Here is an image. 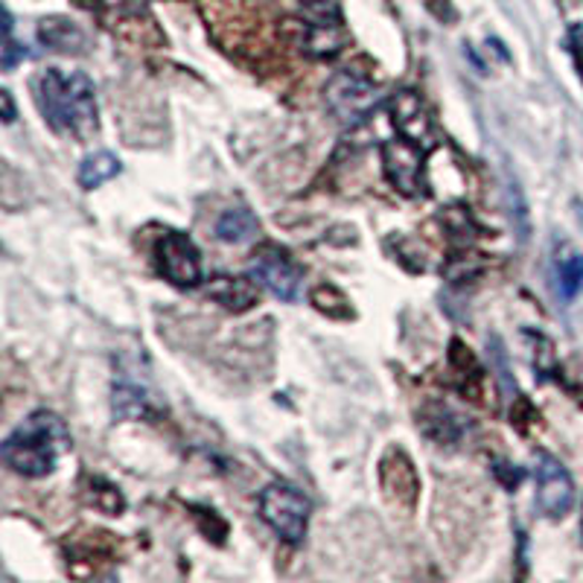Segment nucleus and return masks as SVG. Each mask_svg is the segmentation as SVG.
<instances>
[{"mask_svg": "<svg viewBox=\"0 0 583 583\" xmlns=\"http://www.w3.org/2000/svg\"><path fill=\"white\" fill-rule=\"evenodd\" d=\"M36 102L53 131L88 140L100 126L93 82L79 70L50 68L36 79Z\"/></svg>", "mask_w": 583, "mask_h": 583, "instance_id": "1", "label": "nucleus"}, {"mask_svg": "<svg viewBox=\"0 0 583 583\" xmlns=\"http://www.w3.org/2000/svg\"><path fill=\"white\" fill-rule=\"evenodd\" d=\"M70 453V432L53 412H32L3 444V461L18 476H50L62 455Z\"/></svg>", "mask_w": 583, "mask_h": 583, "instance_id": "2", "label": "nucleus"}, {"mask_svg": "<svg viewBox=\"0 0 583 583\" xmlns=\"http://www.w3.org/2000/svg\"><path fill=\"white\" fill-rule=\"evenodd\" d=\"M309 511H313L309 500L292 484L277 482L260 493L263 522L275 531L277 537L292 545H298L300 540L307 537Z\"/></svg>", "mask_w": 583, "mask_h": 583, "instance_id": "3", "label": "nucleus"}, {"mask_svg": "<svg viewBox=\"0 0 583 583\" xmlns=\"http://www.w3.org/2000/svg\"><path fill=\"white\" fill-rule=\"evenodd\" d=\"M324 100L342 123H365L379 106V88L359 70H338L324 85Z\"/></svg>", "mask_w": 583, "mask_h": 583, "instance_id": "4", "label": "nucleus"}, {"mask_svg": "<svg viewBox=\"0 0 583 583\" xmlns=\"http://www.w3.org/2000/svg\"><path fill=\"white\" fill-rule=\"evenodd\" d=\"M248 271L263 289H269L275 298L280 300H295L298 298L300 280H304V271L300 266L289 257V251L277 246H260L251 254V263H248Z\"/></svg>", "mask_w": 583, "mask_h": 583, "instance_id": "5", "label": "nucleus"}, {"mask_svg": "<svg viewBox=\"0 0 583 583\" xmlns=\"http://www.w3.org/2000/svg\"><path fill=\"white\" fill-rule=\"evenodd\" d=\"M379 152H383L385 178L392 181L394 190H399L403 196H421L423 187H426V178H423L426 167H423V161H426L429 152L406 138L385 140L379 146Z\"/></svg>", "mask_w": 583, "mask_h": 583, "instance_id": "6", "label": "nucleus"}, {"mask_svg": "<svg viewBox=\"0 0 583 583\" xmlns=\"http://www.w3.org/2000/svg\"><path fill=\"white\" fill-rule=\"evenodd\" d=\"M155 257H158L161 275L167 277L172 286L192 289V286L201 284L199 248L192 246V239L187 237V234H178V230L164 234L158 248H155Z\"/></svg>", "mask_w": 583, "mask_h": 583, "instance_id": "7", "label": "nucleus"}, {"mask_svg": "<svg viewBox=\"0 0 583 583\" xmlns=\"http://www.w3.org/2000/svg\"><path fill=\"white\" fill-rule=\"evenodd\" d=\"M537 507L549 520H563L575 505V482L561 461L549 453L537 455Z\"/></svg>", "mask_w": 583, "mask_h": 583, "instance_id": "8", "label": "nucleus"}, {"mask_svg": "<svg viewBox=\"0 0 583 583\" xmlns=\"http://www.w3.org/2000/svg\"><path fill=\"white\" fill-rule=\"evenodd\" d=\"M392 123L399 138L412 140L421 149L432 152L435 149V131H432L429 108L415 91H399L392 100Z\"/></svg>", "mask_w": 583, "mask_h": 583, "instance_id": "9", "label": "nucleus"}, {"mask_svg": "<svg viewBox=\"0 0 583 583\" xmlns=\"http://www.w3.org/2000/svg\"><path fill=\"white\" fill-rule=\"evenodd\" d=\"M379 478H383L385 493L397 500L399 505L412 507L417 500V491H421V482H417L415 464L408 461L406 453L399 449H388L385 458L379 461Z\"/></svg>", "mask_w": 583, "mask_h": 583, "instance_id": "10", "label": "nucleus"}, {"mask_svg": "<svg viewBox=\"0 0 583 583\" xmlns=\"http://www.w3.org/2000/svg\"><path fill=\"white\" fill-rule=\"evenodd\" d=\"M257 280L248 277H228L219 275L208 284V298H214L216 304H223L230 313H246L257 304Z\"/></svg>", "mask_w": 583, "mask_h": 583, "instance_id": "11", "label": "nucleus"}, {"mask_svg": "<svg viewBox=\"0 0 583 583\" xmlns=\"http://www.w3.org/2000/svg\"><path fill=\"white\" fill-rule=\"evenodd\" d=\"M39 39L56 53H82L85 32L68 18H45L39 23Z\"/></svg>", "mask_w": 583, "mask_h": 583, "instance_id": "12", "label": "nucleus"}, {"mask_svg": "<svg viewBox=\"0 0 583 583\" xmlns=\"http://www.w3.org/2000/svg\"><path fill=\"white\" fill-rule=\"evenodd\" d=\"M257 230H260V223L254 219L251 210L246 208H230L219 216V223H216V234L223 243H248V239L257 237Z\"/></svg>", "mask_w": 583, "mask_h": 583, "instance_id": "13", "label": "nucleus"}, {"mask_svg": "<svg viewBox=\"0 0 583 583\" xmlns=\"http://www.w3.org/2000/svg\"><path fill=\"white\" fill-rule=\"evenodd\" d=\"M554 277H557V292L563 300H572L583 286V254L575 248H563L554 260Z\"/></svg>", "mask_w": 583, "mask_h": 583, "instance_id": "14", "label": "nucleus"}, {"mask_svg": "<svg viewBox=\"0 0 583 583\" xmlns=\"http://www.w3.org/2000/svg\"><path fill=\"white\" fill-rule=\"evenodd\" d=\"M120 169H123V164H120L117 155L93 152L79 164V185H82L85 190H93V187L106 185V181H111L115 176H120Z\"/></svg>", "mask_w": 583, "mask_h": 583, "instance_id": "15", "label": "nucleus"}, {"mask_svg": "<svg viewBox=\"0 0 583 583\" xmlns=\"http://www.w3.org/2000/svg\"><path fill=\"white\" fill-rule=\"evenodd\" d=\"M309 300H313L318 313H327L330 318H350V315H354L350 300H347L336 286H315Z\"/></svg>", "mask_w": 583, "mask_h": 583, "instance_id": "16", "label": "nucleus"}, {"mask_svg": "<svg viewBox=\"0 0 583 583\" xmlns=\"http://www.w3.org/2000/svg\"><path fill=\"white\" fill-rule=\"evenodd\" d=\"M115 415L120 417V421H135V417L146 415L144 392L131 388V385H117V388H115Z\"/></svg>", "mask_w": 583, "mask_h": 583, "instance_id": "17", "label": "nucleus"}, {"mask_svg": "<svg viewBox=\"0 0 583 583\" xmlns=\"http://www.w3.org/2000/svg\"><path fill=\"white\" fill-rule=\"evenodd\" d=\"M304 21L322 23V27H342V12L333 0H300Z\"/></svg>", "mask_w": 583, "mask_h": 583, "instance_id": "18", "label": "nucleus"}, {"mask_svg": "<svg viewBox=\"0 0 583 583\" xmlns=\"http://www.w3.org/2000/svg\"><path fill=\"white\" fill-rule=\"evenodd\" d=\"M566 45H569V53H572V59H575L577 73H581V79H583V23H575V27L569 30Z\"/></svg>", "mask_w": 583, "mask_h": 583, "instance_id": "19", "label": "nucleus"}, {"mask_svg": "<svg viewBox=\"0 0 583 583\" xmlns=\"http://www.w3.org/2000/svg\"><path fill=\"white\" fill-rule=\"evenodd\" d=\"M0 100H3V123H16V102H12V93L7 88L0 91Z\"/></svg>", "mask_w": 583, "mask_h": 583, "instance_id": "20", "label": "nucleus"}, {"mask_svg": "<svg viewBox=\"0 0 583 583\" xmlns=\"http://www.w3.org/2000/svg\"><path fill=\"white\" fill-rule=\"evenodd\" d=\"M575 210H577V219H581V225H583V205H575Z\"/></svg>", "mask_w": 583, "mask_h": 583, "instance_id": "21", "label": "nucleus"}, {"mask_svg": "<svg viewBox=\"0 0 583 583\" xmlns=\"http://www.w3.org/2000/svg\"><path fill=\"white\" fill-rule=\"evenodd\" d=\"M581 531H583V520H581Z\"/></svg>", "mask_w": 583, "mask_h": 583, "instance_id": "22", "label": "nucleus"}]
</instances>
